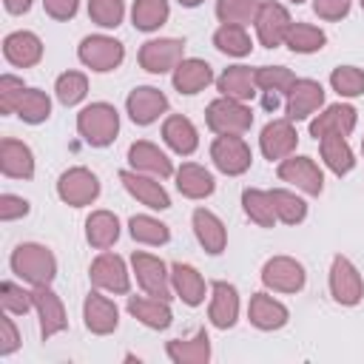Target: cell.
Returning a JSON list of instances; mask_svg holds the SVG:
<instances>
[{
    "instance_id": "cell-46",
    "label": "cell",
    "mask_w": 364,
    "mask_h": 364,
    "mask_svg": "<svg viewBox=\"0 0 364 364\" xmlns=\"http://www.w3.org/2000/svg\"><path fill=\"white\" fill-rule=\"evenodd\" d=\"M296 82V74L287 68V65H259L256 68V85H259V94L262 91H273L279 97H287L290 85Z\"/></svg>"
},
{
    "instance_id": "cell-52",
    "label": "cell",
    "mask_w": 364,
    "mask_h": 364,
    "mask_svg": "<svg viewBox=\"0 0 364 364\" xmlns=\"http://www.w3.org/2000/svg\"><path fill=\"white\" fill-rule=\"evenodd\" d=\"M17 350H20V330L11 318V313L3 310V316H0V355L9 358Z\"/></svg>"
},
{
    "instance_id": "cell-31",
    "label": "cell",
    "mask_w": 364,
    "mask_h": 364,
    "mask_svg": "<svg viewBox=\"0 0 364 364\" xmlns=\"http://www.w3.org/2000/svg\"><path fill=\"white\" fill-rule=\"evenodd\" d=\"M216 91H219L222 97L250 102V100L259 94V85H256V68L242 65V63L228 65V68L216 77Z\"/></svg>"
},
{
    "instance_id": "cell-29",
    "label": "cell",
    "mask_w": 364,
    "mask_h": 364,
    "mask_svg": "<svg viewBox=\"0 0 364 364\" xmlns=\"http://www.w3.org/2000/svg\"><path fill=\"white\" fill-rule=\"evenodd\" d=\"M125 310L148 330H168L173 324V310L165 299H156V296H128V304Z\"/></svg>"
},
{
    "instance_id": "cell-19",
    "label": "cell",
    "mask_w": 364,
    "mask_h": 364,
    "mask_svg": "<svg viewBox=\"0 0 364 364\" xmlns=\"http://www.w3.org/2000/svg\"><path fill=\"white\" fill-rule=\"evenodd\" d=\"M82 324L94 336H111L119 327V307L114 299L105 296V290H91L82 299Z\"/></svg>"
},
{
    "instance_id": "cell-47",
    "label": "cell",
    "mask_w": 364,
    "mask_h": 364,
    "mask_svg": "<svg viewBox=\"0 0 364 364\" xmlns=\"http://www.w3.org/2000/svg\"><path fill=\"white\" fill-rule=\"evenodd\" d=\"M88 20L100 28H119L125 20V0H88Z\"/></svg>"
},
{
    "instance_id": "cell-38",
    "label": "cell",
    "mask_w": 364,
    "mask_h": 364,
    "mask_svg": "<svg viewBox=\"0 0 364 364\" xmlns=\"http://www.w3.org/2000/svg\"><path fill=\"white\" fill-rule=\"evenodd\" d=\"M213 46L219 54L225 57H247L253 51V40L247 34V26H233V23H219V28L213 31Z\"/></svg>"
},
{
    "instance_id": "cell-12",
    "label": "cell",
    "mask_w": 364,
    "mask_h": 364,
    "mask_svg": "<svg viewBox=\"0 0 364 364\" xmlns=\"http://www.w3.org/2000/svg\"><path fill=\"white\" fill-rule=\"evenodd\" d=\"M262 284L270 293H301L307 284V270L293 256H270L262 264Z\"/></svg>"
},
{
    "instance_id": "cell-7",
    "label": "cell",
    "mask_w": 364,
    "mask_h": 364,
    "mask_svg": "<svg viewBox=\"0 0 364 364\" xmlns=\"http://www.w3.org/2000/svg\"><path fill=\"white\" fill-rule=\"evenodd\" d=\"M131 270L125 264V259L119 253L111 250H100L94 256V262L88 264V282L97 290H105L111 296H125L131 290Z\"/></svg>"
},
{
    "instance_id": "cell-8",
    "label": "cell",
    "mask_w": 364,
    "mask_h": 364,
    "mask_svg": "<svg viewBox=\"0 0 364 364\" xmlns=\"http://www.w3.org/2000/svg\"><path fill=\"white\" fill-rule=\"evenodd\" d=\"M131 273H134L136 284L142 287V293L156 296V299H165V301L173 299L171 264H165L159 256L145 253V250H134L131 253Z\"/></svg>"
},
{
    "instance_id": "cell-41",
    "label": "cell",
    "mask_w": 364,
    "mask_h": 364,
    "mask_svg": "<svg viewBox=\"0 0 364 364\" xmlns=\"http://www.w3.org/2000/svg\"><path fill=\"white\" fill-rule=\"evenodd\" d=\"M54 97L65 108L80 105L88 97V74L85 71H74V68L57 74V80H54Z\"/></svg>"
},
{
    "instance_id": "cell-28",
    "label": "cell",
    "mask_w": 364,
    "mask_h": 364,
    "mask_svg": "<svg viewBox=\"0 0 364 364\" xmlns=\"http://www.w3.org/2000/svg\"><path fill=\"white\" fill-rule=\"evenodd\" d=\"M0 173L9 179H31L34 176V151L14 136L0 139Z\"/></svg>"
},
{
    "instance_id": "cell-5",
    "label": "cell",
    "mask_w": 364,
    "mask_h": 364,
    "mask_svg": "<svg viewBox=\"0 0 364 364\" xmlns=\"http://www.w3.org/2000/svg\"><path fill=\"white\" fill-rule=\"evenodd\" d=\"M276 176L290 188H296L299 193H307V196L324 193V171L313 156H304V154L284 156L282 162H276Z\"/></svg>"
},
{
    "instance_id": "cell-14",
    "label": "cell",
    "mask_w": 364,
    "mask_h": 364,
    "mask_svg": "<svg viewBox=\"0 0 364 364\" xmlns=\"http://www.w3.org/2000/svg\"><path fill=\"white\" fill-rule=\"evenodd\" d=\"M171 102L165 97V91H159L156 85H136L128 91L125 97V114L131 117L134 125H154L159 117H168Z\"/></svg>"
},
{
    "instance_id": "cell-57",
    "label": "cell",
    "mask_w": 364,
    "mask_h": 364,
    "mask_svg": "<svg viewBox=\"0 0 364 364\" xmlns=\"http://www.w3.org/2000/svg\"><path fill=\"white\" fill-rule=\"evenodd\" d=\"M287 3H296V6H301V3H304V0H287Z\"/></svg>"
},
{
    "instance_id": "cell-9",
    "label": "cell",
    "mask_w": 364,
    "mask_h": 364,
    "mask_svg": "<svg viewBox=\"0 0 364 364\" xmlns=\"http://www.w3.org/2000/svg\"><path fill=\"white\" fill-rule=\"evenodd\" d=\"M210 162L225 176H242L253 165V151L242 134H216L210 142Z\"/></svg>"
},
{
    "instance_id": "cell-50",
    "label": "cell",
    "mask_w": 364,
    "mask_h": 364,
    "mask_svg": "<svg viewBox=\"0 0 364 364\" xmlns=\"http://www.w3.org/2000/svg\"><path fill=\"white\" fill-rule=\"evenodd\" d=\"M353 9V0H313V11L318 20L324 23H338L350 14Z\"/></svg>"
},
{
    "instance_id": "cell-32",
    "label": "cell",
    "mask_w": 364,
    "mask_h": 364,
    "mask_svg": "<svg viewBox=\"0 0 364 364\" xmlns=\"http://www.w3.org/2000/svg\"><path fill=\"white\" fill-rule=\"evenodd\" d=\"M173 179H176V191L185 196V199H208L213 191H216V179L213 173L199 165V162H182L176 171H173Z\"/></svg>"
},
{
    "instance_id": "cell-40",
    "label": "cell",
    "mask_w": 364,
    "mask_h": 364,
    "mask_svg": "<svg viewBox=\"0 0 364 364\" xmlns=\"http://www.w3.org/2000/svg\"><path fill=\"white\" fill-rule=\"evenodd\" d=\"M242 210L259 228H273L279 222L273 202H270V191H262V188H245L242 191Z\"/></svg>"
},
{
    "instance_id": "cell-51",
    "label": "cell",
    "mask_w": 364,
    "mask_h": 364,
    "mask_svg": "<svg viewBox=\"0 0 364 364\" xmlns=\"http://www.w3.org/2000/svg\"><path fill=\"white\" fill-rule=\"evenodd\" d=\"M31 202L17 196V193H0V222H17L23 216H28Z\"/></svg>"
},
{
    "instance_id": "cell-30",
    "label": "cell",
    "mask_w": 364,
    "mask_h": 364,
    "mask_svg": "<svg viewBox=\"0 0 364 364\" xmlns=\"http://www.w3.org/2000/svg\"><path fill=\"white\" fill-rule=\"evenodd\" d=\"M162 142L176 156H191L199 148V131L185 114H168L162 119Z\"/></svg>"
},
{
    "instance_id": "cell-54",
    "label": "cell",
    "mask_w": 364,
    "mask_h": 364,
    "mask_svg": "<svg viewBox=\"0 0 364 364\" xmlns=\"http://www.w3.org/2000/svg\"><path fill=\"white\" fill-rule=\"evenodd\" d=\"M31 3L34 0H3V6H6L9 14H26L31 9Z\"/></svg>"
},
{
    "instance_id": "cell-27",
    "label": "cell",
    "mask_w": 364,
    "mask_h": 364,
    "mask_svg": "<svg viewBox=\"0 0 364 364\" xmlns=\"http://www.w3.org/2000/svg\"><path fill=\"white\" fill-rule=\"evenodd\" d=\"M171 287H173V296L182 299V304H188V307H199L205 301V296L210 293L205 284V276L188 262L171 264Z\"/></svg>"
},
{
    "instance_id": "cell-1",
    "label": "cell",
    "mask_w": 364,
    "mask_h": 364,
    "mask_svg": "<svg viewBox=\"0 0 364 364\" xmlns=\"http://www.w3.org/2000/svg\"><path fill=\"white\" fill-rule=\"evenodd\" d=\"M9 267L20 282L31 287L51 284L57 279V256L40 242H20L9 256Z\"/></svg>"
},
{
    "instance_id": "cell-22",
    "label": "cell",
    "mask_w": 364,
    "mask_h": 364,
    "mask_svg": "<svg viewBox=\"0 0 364 364\" xmlns=\"http://www.w3.org/2000/svg\"><path fill=\"white\" fill-rule=\"evenodd\" d=\"M239 310H242V301H239V290L236 284L219 279L210 284V304H208V321L216 327V330H230L236 321H239Z\"/></svg>"
},
{
    "instance_id": "cell-35",
    "label": "cell",
    "mask_w": 364,
    "mask_h": 364,
    "mask_svg": "<svg viewBox=\"0 0 364 364\" xmlns=\"http://www.w3.org/2000/svg\"><path fill=\"white\" fill-rule=\"evenodd\" d=\"M318 154H321V162L330 173L336 176H347L353 168H355V154L347 142V136L341 134H327L318 139Z\"/></svg>"
},
{
    "instance_id": "cell-42",
    "label": "cell",
    "mask_w": 364,
    "mask_h": 364,
    "mask_svg": "<svg viewBox=\"0 0 364 364\" xmlns=\"http://www.w3.org/2000/svg\"><path fill=\"white\" fill-rule=\"evenodd\" d=\"M284 46L293 54H316L327 46V34L313 23H293L284 37Z\"/></svg>"
},
{
    "instance_id": "cell-36",
    "label": "cell",
    "mask_w": 364,
    "mask_h": 364,
    "mask_svg": "<svg viewBox=\"0 0 364 364\" xmlns=\"http://www.w3.org/2000/svg\"><path fill=\"white\" fill-rule=\"evenodd\" d=\"M168 17H171L168 0H134L131 3V26L136 31L154 34L168 23Z\"/></svg>"
},
{
    "instance_id": "cell-17",
    "label": "cell",
    "mask_w": 364,
    "mask_h": 364,
    "mask_svg": "<svg viewBox=\"0 0 364 364\" xmlns=\"http://www.w3.org/2000/svg\"><path fill=\"white\" fill-rule=\"evenodd\" d=\"M119 182L148 210H168L171 208V196H168L162 179H156L151 173H139L134 168H125V171H119Z\"/></svg>"
},
{
    "instance_id": "cell-20",
    "label": "cell",
    "mask_w": 364,
    "mask_h": 364,
    "mask_svg": "<svg viewBox=\"0 0 364 364\" xmlns=\"http://www.w3.org/2000/svg\"><path fill=\"white\" fill-rule=\"evenodd\" d=\"M31 290H34V313L40 318V336L43 341H48L68 327V316H65L63 299L51 290V284H40Z\"/></svg>"
},
{
    "instance_id": "cell-15",
    "label": "cell",
    "mask_w": 364,
    "mask_h": 364,
    "mask_svg": "<svg viewBox=\"0 0 364 364\" xmlns=\"http://www.w3.org/2000/svg\"><path fill=\"white\" fill-rule=\"evenodd\" d=\"M324 85L318 80L310 77H296V82L290 85L287 97H284V117L299 122V119H310L313 114H318L324 108Z\"/></svg>"
},
{
    "instance_id": "cell-3",
    "label": "cell",
    "mask_w": 364,
    "mask_h": 364,
    "mask_svg": "<svg viewBox=\"0 0 364 364\" xmlns=\"http://www.w3.org/2000/svg\"><path fill=\"white\" fill-rule=\"evenodd\" d=\"M77 60L94 74H108L122 65L125 46L111 34H88L77 46Z\"/></svg>"
},
{
    "instance_id": "cell-25",
    "label": "cell",
    "mask_w": 364,
    "mask_h": 364,
    "mask_svg": "<svg viewBox=\"0 0 364 364\" xmlns=\"http://www.w3.org/2000/svg\"><path fill=\"white\" fill-rule=\"evenodd\" d=\"M171 82L182 97H193L199 91H205L210 82H216L213 77V65L202 57H185L173 71H171Z\"/></svg>"
},
{
    "instance_id": "cell-13",
    "label": "cell",
    "mask_w": 364,
    "mask_h": 364,
    "mask_svg": "<svg viewBox=\"0 0 364 364\" xmlns=\"http://www.w3.org/2000/svg\"><path fill=\"white\" fill-rule=\"evenodd\" d=\"M290 26H293V17H290L287 6H282L279 0H262L259 14H256V20H253L259 46H264V48H279V46H284V37H287Z\"/></svg>"
},
{
    "instance_id": "cell-10",
    "label": "cell",
    "mask_w": 364,
    "mask_h": 364,
    "mask_svg": "<svg viewBox=\"0 0 364 364\" xmlns=\"http://www.w3.org/2000/svg\"><path fill=\"white\" fill-rule=\"evenodd\" d=\"M182 60H185V40L179 37H151L136 51V63L148 74H171Z\"/></svg>"
},
{
    "instance_id": "cell-49",
    "label": "cell",
    "mask_w": 364,
    "mask_h": 364,
    "mask_svg": "<svg viewBox=\"0 0 364 364\" xmlns=\"http://www.w3.org/2000/svg\"><path fill=\"white\" fill-rule=\"evenodd\" d=\"M28 85L23 82V77H14V74H3L0 77V114H14L17 111V102L23 97Z\"/></svg>"
},
{
    "instance_id": "cell-58",
    "label": "cell",
    "mask_w": 364,
    "mask_h": 364,
    "mask_svg": "<svg viewBox=\"0 0 364 364\" xmlns=\"http://www.w3.org/2000/svg\"><path fill=\"white\" fill-rule=\"evenodd\" d=\"M361 154H364V136H361Z\"/></svg>"
},
{
    "instance_id": "cell-23",
    "label": "cell",
    "mask_w": 364,
    "mask_h": 364,
    "mask_svg": "<svg viewBox=\"0 0 364 364\" xmlns=\"http://www.w3.org/2000/svg\"><path fill=\"white\" fill-rule=\"evenodd\" d=\"M43 40L28 28H17L3 37V57L14 68H34L43 60Z\"/></svg>"
},
{
    "instance_id": "cell-26",
    "label": "cell",
    "mask_w": 364,
    "mask_h": 364,
    "mask_svg": "<svg viewBox=\"0 0 364 364\" xmlns=\"http://www.w3.org/2000/svg\"><path fill=\"white\" fill-rule=\"evenodd\" d=\"M191 228H193V236H196V242L202 245V250L208 256L225 253V247H228V228H225V222L213 210L196 208L191 213Z\"/></svg>"
},
{
    "instance_id": "cell-37",
    "label": "cell",
    "mask_w": 364,
    "mask_h": 364,
    "mask_svg": "<svg viewBox=\"0 0 364 364\" xmlns=\"http://www.w3.org/2000/svg\"><path fill=\"white\" fill-rule=\"evenodd\" d=\"M128 233L136 245H148V247H159L171 242V228L151 213H134L128 219Z\"/></svg>"
},
{
    "instance_id": "cell-55",
    "label": "cell",
    "mask_w": 364,
    "mask_h": 364,
    "mask_svg": "<svg viewBox=\"0 0 364 364\" xmlns=\"http://www.w3.org/2000/svg\"><path fill=\"white\" fill-rule=\"evenodd\" d=\"M279 102H282V97H279V94H273V91H262V105H264L267 111H276V108H279Z\"/></svg>"
},
{
    "instance_id": "cell-56",
    "label": "cell",
    "mask_w": 364,
    "mask_h": 364,
    "mask_svg": "<svg viewBox=\"0 0 364 364\" xmlns=\"http://www.w3.org/2000/svg\"><path fill=\"white\" fill-rule=\"evenodd\" d=\"M176 3H179L182 9H196V6H202L205 0H176Z\"/></svg>"
},
{
    "instance_id": "cell-59",
    "label": "cell",
    "mask_w": 364,
    "mask_h": 364,
    "mask_svg": "<svg viewBox=\"0 0 364 364\" xmlns=\"http://www.w3.org/2000/svg\"><path fill=\"white\" fill-rule=\"evenodd\" d=\"M358 6H361V11H364V0H358Z\"/></svg>"
},
{
    "instance_id": "cell-18",
    "label": "cell",
    "mask_w": 364,
    "mask_h": 364,
    "mask_svg": "<svg viewBox=\"0 0 364 364\" xmlns=\"http://www.w3.org/2000/svg\"><path fill=\"white\" fill-rule=\"evenodd\" d=\"M358 125V111L355 105L350 102H333V105H324L318 114L310 117V136L318 142L321 136L327 134H341V136H350Z\"/></svg>"
},
{
    "instance_id": "cell-33",
    "label": "cell",
    "mask_w": 364,
    "mask_h": 364,
    "mask_svg": "<svg viewBox=\"0 0 364 364\" xmlns=\"http://www.w3.org/2000/svg\"><path fill=\"white\" fill-rule=\"evenodd\" d=\"M122 233V225H119V216L114 210H91L88 219H85V242L94 247V250H108L117 245Z\"/></svg>"
},
{
    "instance_id": "cell-6",
    "label": "cell",
    "mask_w": 364,
    "mask_h": 364,
    "mask_svg": "<svg viewBox=\"0 0 364 364\" xmlns=\"http://www.w3.org/2000/svg\"><path fill=\"white\" fill-rule=\"evenodd\" d=\"M102 185H100V176L85 168V165H74V168H65L57 179V196L63 205L68 208H88L97 202Z\"/></svg>"
},
{
    "instance_id": "cell-43",
    "label": "cell",
    "mask_w": 364,
    "mask_h": 364,
    "mask_svg": "<svg viewBox=\"0 0 364 364\" xmlns=\"http://www.w3.org/2000/svg\"><path fill=\"white\" fill-rule=\"evenodd\" d=\"M26 125H40L51 117V97L43 91V88H26L20 102H17V111H14Z\"/></svg>"
},
{
    "instance_id": "cell-21",
    "label": "cell",
    "mask_w": 364,
    "mask_h": 364,
    "mask_svg": "<svg viewBox=\"0 0 364 364\" xmlns=\"http://www.w3.org/2000/svg\"><path fill=\"white\" fill-rule=\"evenodd\" d=\"M128 168H134L139 173H151L156 179H171L176 171L171 156L151 139H136L128 145Z\"/></svg>"
},
{
    "instance_id": "cell-2",
    "label": "cell",
    "mask_w": 364,
    "mask_h": 364,
    "mask_svg": "<svg viewBox=\"0 0 364 364\" xmlns=\"http://www.w3.org/2000/svg\"><path fill=\"white\" fill-rule=\"evenodd\" d=\"M77 134L91 148H108L119 134V111L105 100L82 105L77 114Z\"/></svg>"
},
{
    "instance_id": "cell-11",
    "label": "cell",
    "mask_w": 364,
    "mask_h": 364,
    "mask_svg": "<svg viewBox=\"0 0 364 364\" xmlns=\"http://www.w3.org/2000/svg\"><path fill=\"white\" fill-rule=\"evenodd\" d=\"M327 287L336 304L341 307H355L364 301V279L358 273V267L347 259V256H333L330 262V273H327Z\"/></svg>"
},
{
    "instance_id": "cell-45",
    "label": "cell",
    "mask_w": 364,
    "mask_h": 364,
    "mask_svg": "<svg viewBox=\"0 0 364 364\" xmlns=\"http://www.w3.org/2000/svg\"><path fill=\"white\" fill-rule=\"evenodd\" d=\"M330 88L341 100H355L364 94V68L358 65H336L330 71Z\"/></svg>"
},
{
    "instance_id": "cell-4",
    "label": "cell",
    "mask_w": 364,
    "mask_h": 364,
    "mask_svg": "<svg viewBox=\"0 0 364 364\" xmlns=\"http://www.w3.org/2000/svg\"><path fill=\"white\" fill-rule=\"evenodd\" d=\"M205 125L213 134H247L253 125V108L242 100H230L219 94L205 108Z\"/></svg>"
},
{
    "instance_id": "cell-48",
    "label": "cell",
    "mask_w": 364,
    "mask_h": 364,
    "mask_svg": "<svg viewBox=\"0 0 364 364\" xmlns=\"http://www.w3.org/2000/svg\"><path fill=\"white\" fill-rule=\"evenodd\" d=\"M0 304L11 316H26L28 310H34V290H28V287L6 279L0 284Z\"/></svg>"
},
{
    "instance_id": "cell-34",
    "label": "cell",
    "mask_w": 364,
    "mask_h": 364,
    "mask_svg": "<svg viewBox=\"0 0 364 364\" xmlns=\"http://www.w3.org/2000/svg\"><path fill=\"white\" fill-rule=\"evenodd\" d=\"M165 355L173 364H208L210 361V336L199 327L191 338H171L165 344Z\"/></svg>"
},
{
    "instance_id": "cell-53",
    "label": "cell",
    "mask_w": 364,
    "mask_h": 364,
    "mask_svg": "<svg viewBox=\"0 0 364 364\" xmlns=\"http://www.w3.org/2000/svg\"><path fill=\"white\" fill-rule=\"evenodd\" d=\"M43 3V11L51 17V20H74L77 11H80V0H40Z\"/></svg>"
},
{
    "instance_id": "cell-24",
    "label": "cell",
    "mask_w": 364,
    "mask_h": 364,
    "mask_svg": "<svg viewBox=\"0 0 364 364\" xmlns=\"http://www.w3.org/2000/svg\"><path fill=\"white\" fill-rule=\"evenodd\" d=\"M247 321L262 330V333H273V330H282L287 321H290V310L287 304H282L276 296L259 290L250 296L247 301Z\"/></svg>"
},
{
    "instance_id": "cell-39",
    "label": "cell",
    "mask_w": 364,
    "mask_h": 364,
    "mask_svg": "<svg viewBox=\"0 0 364 364\" xmlns=\"http://www.w3.org/2000/svg\"><path fill=\"white\" fill-rule=\"evenodd\" d=\"M270 202L282 225H301L307 219V202L290 188H270Z\"/></svg>"
},
{
    "instance_id": "cell-16",
    "label": "cell",
    "mask_w": 364,
    "mask_h": 364,
    "mask_svg": "<svg viewBox=\"0 0 364 364\" xmlns=\"http://www.w3.org/2000/svg\"><path fill=\"white\" fill-rule=\"evenodd\" d=\"M296 145H299V131H296L293 119H287V117L270 119L259 131V151L270 162H282L284 156L296 154Z\"/></svg>"
},
{
    "instance_id": "cell-44",
    "label": "cell",
    "mask_w": 364,
    "mask_h": 364,
    "mask_svg": "<svg viewBox=\"0 0 364 364\" xmlns=\"http://www.w3.org/2000/svg\"><path fill=\"white\" fill-rule=\"evenodd\" d=\"M262 0H216L213 14L219 23H233V26H250L259 14Z\"/></svg>"
}]
</instances>
